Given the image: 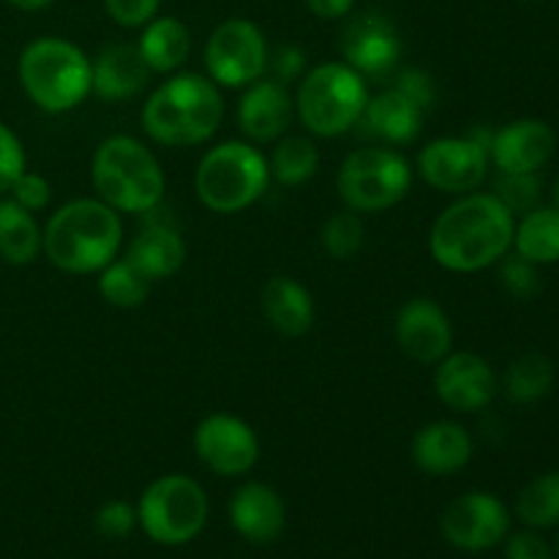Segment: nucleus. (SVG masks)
<instances>
[{"mask_svg":"<svg viewBox=\"0 0 559 559\" xmlns=\"http://www.w3.org/2000/svg\"><path fill=\"white\" fill-rule=\"evenodd\" d=\"M513 233V213L495 194H462L437 216L429 249L445 271L475 273L508 254Z\"/></svg>","mask_w":559,"mask_h":559,"instance_id":"obj_1","label":"nucleus"},{"mask_svg":"<svg viewBox=\"0 0 559 559\" xmlns=\"http://www.w3.org/2000/svg\"><path fill=\"white\" fill-rule=\"evenodd\" d=\"M123 246V222L102 200H71L41 229V249L66 273H98Z\"/></svg>","mask_w":559,"mask_h":559,"instance_id":"obj_2","label":"nucleus"},{"mask_svg":"<svg viewBox=\"0 0 559 559\" xmlns=\"http://www.w3.org/2000/svg\"><path fill=\"white\" fill-rule=\"evenodd\" d=\"M224 98L216 82L202 74H178L158 85L142 107V129L167 147L202 145L218 131Z\"/></svg>","mask_w":559,"mask_h":559,"instance_id":"obj_3","label":"nucleus"},{"mask_svg":"<svg viewBox=\"0 0 559 559\" xmlns=\"http://www.w3.org/2000/svg\"><path fill=\"white\" fill-rule=\"evenodd\" d=\"M98 200L118 213L145 216L164 197V173L151 147L126 134H115L96 147L91 162Z\"/></svg>","mask_w":559,"mask_h":559,"instance_id":"obj_4","label":"nucleus"},{"mask_svg":"<svg viewBox=\"0 0 559 559\" xmlns=\"http://www.w3.org/2000/svg\"><path fill=\"white\" fill-rule=\"evenodd\" d=\"M20 82L27 98L44 112H69L91 93V58L58 36H44L27 44L20 55Z\"/></svg>","mask_w":559,"mask_h":559,"instance_id":"obj_5","label":"nucleus"},{"mask_svg":"<svg viewBox=\"0 0 559 559\" xmlns=\"http://www.w3.org/2000/svg\"><path fill=\"white\" fill-rule=\"evenodd\" d=\"M271 183L267 158L249 142H222L202 156L194 189L213 213H240L254 205Z\"/></svg>","mask_w":559,"mask_h":559,"instance_id":"obj_6","label":"nucleus"},{"mask_svg":"<svg viewBox=\"0 0 559 559\" xmlns=\"http://www.w3.org/2000/svg\"><path fill=\"white\" fill-rule=\"evenodd\" d=\"M369 104L364 74L347 63H322L300 80L295 109L317 136H338L360 123Z\"/></svg>","mask_w":559,"mask_h":559,"instance_id":"obj_7","label":"nucleus"},{"mask_svg":"<svg viewBox=\"0 0 559 559\" xmlns=\"http://www.w3.org/2000/svg\"><path fill=\"white\" fill-rule=\"evenodd\" d=\"M136 522L151 540L183 546L205 530L207 495L189 475H162L140 497Z\"/></svg>","mask_w":559,"mask_h":559,"instance_id":"obj_8","label":"nucleus"},{"mask_svg":"<svg viewBox=\"0 0 559 559\" xmlns=\"http://www.w3.org/2000/svg\"><path fill=\"white\" fill-rule=\"evenodd\" d=\"M336 186L349 211H388L407 197L413 186V169L402 153L388 147H360L344 158Z\"/></svg>","mask_w":559,"mask_h":559,"instance_id":"obj_9","label":"nucleus"},{"mask_svg":"<svg viewBox=\"0 0 559 559\" xmlns=\"http://www.w3.org/2000/svg\"><path fill=\"white\" fill-rule=\"evenodd\" d=\"M205 69L216 85L246 87L267 69V41L260 27L243 16L222 22L205 44Z\"/></svg>","mask_w":559,"mask_h":559,"instance_id":"obj_10","label":"nucleus"},{"mask_svg":"<svg viewBox=\"0 0 559 559\" xmlns=\"http://www.w3.org/2000/svg\"><path fill=\"white\" fill-rule=\"evenodd\" d=\"M489 147L475 136H440L418 156V173L431 189L445 194H469L489 173Z\"/></svg>","mask_w":559,"mask_h":559,"instance_id":"obj_11","label":"nucleus"},{"mask_svg":"<svg viewBox=\"0 0 559 559\" xmlns=\"http://www.w3.org/2000/svg\"><path fill=\"white\" fill-rule=\"evenodd\" d=\"M194 451L211 473L235 478L260 462V440L246 420L227 413H213L194 431Z\"/></svg>","mask_w":559,"mask_h":559,"instance_id":"obj_12","label":"nucleus"},{"mask_svg":"<svg viewBox=\"0 0 559 559\" xmlns=\"http://www.w3.org/2000/svg\"><path fill=\"white\" fill-rule=\"evenodd\" d=\"M442 535L451 546L462 551H489L502 544L511 530V513L486 491H469L456 497L442 513Z\"/></svg>","mask_w":559,"mask_h":559,"instance_id":"obj_13","label":"nucleus"},{"mask_svg":"<svg viewBox=\"0 0 559 559\" xmlns=\"http://www.w3.org/2000/svg\"><path fill=\"white\" fill-rule=\"evenodd\" d=\"M435 391L456 413H480L497 396L495 369L475 353H448L437 364Z\"/></svg>","mask_w":559,"mask_h":559,"instance_id":"obj_14","label":"nucleus"},{"mask_svg":"<svg viewBox=\"0 0 559 559\" xmlns=\"http://www.w3.org/2000/svg\"><path fill=\"white\" fill-rule=\"evenodd\" d=\"M344 63L358 74L380 76L396 66L402 55V38L396 25L380 11H364L353 16L342 31Z\"/></svg>","mask_w":559,"mask_h":559,"instance_id":"obj_15","label":"nucleus"},{"mask_svg":"<svg viewBox=\"0 0 559 559\" xmlns=\"http://www.w3.org/2000/svg\"><path fill=\"white\" fill-rule=\"evenodd\" d=\"M396 342L415 364H440L453 344V328L442 306L431 298H413L396 314Z\"/></svg>","mask_w":559,"mask_h":559,"instance_id":"obj_16","label":"nucleus"},{"mask_svg":"<svg viewBox=\"0 0 559 559\" xmlns=\"http://www.w3.org/2000/svg\"><path fill=\"white\" fill-rule=\"evenodd\" d=\"M555 147L557 134L549 123L522 118L495 131L489 158L500 167V173H538L555 156Z\"/></svg>","mask_w":559,"mask_h":559,"instance_id":"obj_17","label":"nucleus"},{"mask_svg":"<svg viewBox=\"0 0 559 559\" xmlns=\"http://www.w3.org/2000/svg\"><path fill=\"white\" fill-rule=\"evenodd\" d=\"M295 115V102L287 85L278 80H257L246 85L243 98L238 104V123L249 140L273 142L289 129Z\"/></svg>","mask_w":559,"mask_h":559,"instance_id":"obj_18","label":"nucleus"},{"mask_svg":"<svg viewBox=\"0 0 559 559\" xmlns=\"http://www.w3.org/2000/svg\"><path fill=\"white\" fill-rule=\"evenodd\" d=\"M229 522L249 544H273L284 533L287 511L271 486L246 484L229 500Z\"/></svg>","mask_w":559,"mask_h":559,"instance_id":"obj_19","label":"nucleus"},{"mask_svg":"<svg viewBox=\"0 0 559 559\" xmlns=\"http://www.w3.org/2000/svg\"><path fill=\"white\" fill-rule=\"evenodd\" d=\"M413 459L426 475H453L473 459V437L462 424L435 420L413 437Z\"/></svg>","mask_w":559,"mask_h":559,"instance_id":"obj_20","label":"nucleus"},{"mask_svg":"<svg viewBox=\"0 0 559 559\" xmlns=\"http://www.w3.org/2000/svg\"><path fill=\"white\" fill-rule=\"evenodd\" d=\"M93 66L91 93H96L104 102H123V98L136 96L147 85V63L136 44H109L98 52Z\"/></svg>","mask_w":559,"mask_h":559,"instance_id":"obj_21","label":"nucleus"},{"mask_svg":"<svg viewBox=\"0 0 559 559\" xmlns=\"http://www.w3.org/2000/svg\"><path fill=\"white\" fill-rule=\"evenodd\" d=\"M126 260L147 278V282H162L175 276L186 262V243L175 227L167 222H156L147 216V227L131 238L126 249Z\"/></svg>","mask_w":559,"mask_h":559,"instance_id":"obj_22","label":"nucleus"},{"mask_svg":"<svg viewBox=\"0 0 559 559\" xmlns=\"http://www.w3.org/2000/svg\"><path fill=\"white\" fill-rule=\"evenodd\" d=\"M424 109L407 93L391 87V91H382L380 96L369 98L360 120L371 136H380L393 145H407L424 129Z\"/></svg>","mask_w":559,"mask_h":559,"instance_id":"obj_23","label":"nucleus"},{"mask_svg":"<svg viewBox=\"0 0 559 559\" xmlns=\"http://www.w3.org/2000/svg\"><path fill=\"white\" fill-rule=\"evenodd\" d=\"M262 311L284 336H304L314 325L311 293L289 276H276L262 287Z\"/></svg>","mask_w":559,"mask_h":559,"instance_id":"obj_24","label":"nucleus"},{"mask_svg":"<svg viewBox=\"0 0 559 559\" xmlns=\"http://www.w3.org/2000/svg\"><path fill=\"white\" fill-rule=\"evenodd\" d=\"M142 60L156 74H169L180 69L191 52V33L178 16H153L142 31L140 41Z\"/></svg>","mask_w":559,"mask_h":559,"instance_id":"obj_25","label":"nucleus"},{"mask_svg":"<svg viewBox=\"0 0 559 559\" xmlns=\"http://www.w3.org/2000/svg\"><path fill=\"white\" fill-rule=\"evenodd\" d=\"M41 251V227L36 216L16 205L14 200L0 202V257L9 265H27Z\"/></svg>","mask_w":559,"mask_h":559,"instance_id":"obj_26","label":"nucleus"},{"mask_svg":"<svg viewBox=\"0 0 559 559\" xmlns=\"http://www.w3.org/2000/svg\"><path fill=\"white\" fill-rule=\"evenodd\" d=\"M516 254L530 260L533 265H549L559 262V211L557 207H535L524 213L513 233Z\"/></svg>","mask_w":559,"mask_h":559,"instance_id":"obj_27","label":"nucleus"},{"mask_svg":"<svg viewBox=\"0 0 559 559\" xmlns=\"http://www.w3.org/2000/svg\"><path fill=\"white\" fill-rule=\"evenodd\" d=\"M555 385V366L546 355H519L506 371V393L516 404H533L544 399Z\"/></svg>","mask_w":559,"mask_h":559,"instance_id":"obj_28","label":"nucleus"},{"mask_svg":"<svg viewBox=\"0 0 559 559\" xmlns=\"http://www.w3.org/2000/svg\"><path fill=\"white\" fill-rule=\"evenodd\" d=\"M317 167H320V151L309 136H287L276 145L267 169L271 178L278 180L282 186H300L309 178H314Z\"/></svg>","mask_w":559,"mask_h":559,"instance_id":"obj_29","label":"nucleus"},{"mask_svg":"<svg viewBox=\"0 0 559 559\" xmlns=\"http://www.w3.org/2000/svg\"><path fill=\"white\" fill-rule=\"evenodd\" d=\"M516 513L527 527L546 530L559 524V469L538 475L522 489L516 500Z\"/></svg>","mask_w":559,"mask_h":559,"instance_id":"obj_30","label":"nucleus"},{"mask_svg":"<svg viewBox=\"0 0 559 559\" xmlns=\"http://www.w3.org/2000/svg\"><path fill=\"white\" fill-rule=\"evenodd\" d=\"M98 293L109 306L136 309V306L145 304L151 282L123 257V260H112L104 271H98Z\"/></svg>","mask_w":559,"mask_h":559,"instance_id":"obj_31","label":"nucleus"},{"mask_svg":"<svg viewBox=\"0 0 559 559\" xmlns=\"http://www.w3.org/2000/svg\"><path fill=\"white\" fill-rule=\"evenodd\" d=\"M322 246L333 260H353L364 249V222L355 211H338L322 227Z\"/></svg>","mask_w":559,"mask_h":559,"instance_id":"obj_32","label":"nucleus"},{"mask_svg":"<svg viewBox=\"0 0 559 559\" xmlns=\"http://www.w3.org/2000/svg\"><path fill=\"white\" fill-rule=\"evenodd\" d=\"M540 178L535 173H502L495 186V197L516 216V213H530L540 202Z\"/></svg>","mask_w":559,"mask_h":559,"instance_id":"obj_33","label":"nucleus"},{"mask_svg":"<svg viewBox=\"0 0 559 559\" xmlns=\"http://www.w3.org/2000/svg\"><path fill=\"white\" fill-rule=\"evenodd\" d=\"M500 282L513 298L519 300H530L538 295L540 289V276H538V265H533L524 257L513 254V257H502V267H500Z\"/></svg>","mask_w":559,"mask_h":559,"instance_id":"obj_34","label":"nucleus"},{"mask_svg":"<svg viewBox=\"0 0 559 559\" xmlns=\"http://www.w3.org/2000/svg\"><path fill=\"white\" fill-rule=\"evenodd\" d=\"M136 508L123 500H109L104 502L96 511V530L104 538H126L134 533L136 527Z\"/></svg>","mask_w":559,"mask_h":559,"instance_id":"obj_35","label":"nucleus"},{"mask_svg":"<svg viewBox=\"0 0 559 559\" xmlns=\"http://www.w3.org/2000/svg\"><path fill=\"white\" fill-rule=\"evenodd\" d=\"M22 173H25V151H22L20 136L9 126L0 123V194L11 191Z\"/></svg>","mask_w":559,"mask_h":559,"instance_id":"obj_36","label":"nucleus"},{"mask_svg":"<svg viewBox=\"0 0 559 559\" xmlns=\"http://www.w3.org/2000/svg\"><path fill=\"white\" fill-rule=\"evenodd\" d=\"M49 197H52V189H49L47 178H41L36 173H27V169L11 186V200L31 213L44 211L49 205Z\"/></svg>","mask_w":559,"mask_h":559,"instance_id":"obj_37","label":"nucleus"},{"mask_svg":"<svg viewBox=\"0 0 559 559\" xmlns=\"http://www.w3.org/2000/svg\"><path fill=\"white\" fill-rule=\"evenodd\" d=\"M162 0H104V9L118 25L145 27L156 16Z\"/></svg>","mask_w":559,"mask_h":559,"instance_id":"obj_38","label":"nucleus"},{"mask_svg":"<svg viewBox=\"0 0 559 559\" xmlns=\"http://www.w3.org/2000/svg\"><path fill=\"white\" fill-rule=\"evenodd\" d=\"M396 87L402 93H407L409 98H413L415 104H418L424 112H429L431 107H435V82H431V76L426 74V71L420 69H407L399 74L396 80Z\"/></svg>","mask_w":559,"mask_h":559,"instance_id":"obj_39","label":"nucleus"},{"mask_svg":"<svg viewBox=\"0 0 559 559\" xmlns=\"http://www.w3.org/2000/svg\"><path fill=\"white\" fill-rule=\"evenodd\" d=\"M508 559H551V546L546 544L544 535L535 530H522L513 533L506 544Z\"/></svg>","mask_w":559,"mask_h":559,"instance_id":"obj_40","label":"nucleus"},{"mask_svg":"<svg viewBox=\"0 0 559 559\" xmlns=\"http://www.w3.org/2000/svg\"><path fill=\"white\" fill-rule=\"evenodd\" d=\"M267 66L273 69V80H278L282 85H289V82L298 80L306 69V55L304 49L298 47H282L276 52V58H267Z\"/></svg>","mask_w":559,"mask_h":559,"instance_id":"obj_41","label":"nucleus"},{"mask_svg":"<svg viewBox=\"0 0 559 559\" xmlns=\"http://www.w3.org/2000/svg\"><path fill=\"white\" fill-rule=\"evenodd\" d=\"M355 0H306L311 14L322 16V20H342L353 11Z\"/></svg>","mask_w":559,"mask_h":559,"instance_id":"obj_42","label":"nucleus"},{"mask_svg":"<svg viewBox=\"0 0 559 559\" xmlns=\"http://www.w3.org/2000/svg\"><path fill=\"white\" fill-rule=\"evenodd\" d=\"M5 3H11L14 9H22V11H38V9H47L52 0H5Z\"/></svg>","mask_w":559,"mask_h":559,"instance_id":"obj_43","label":"nucleus"},{"mask_svg":"<svg viewBox=\"0 0 559 559\" xmlns=\"http://www.w3.org/2000/svg\"><path fill=\"white\" fill-rule=\"evenodd\" d=\"M555 207L559 211V180L555 183Z\"/></svg>","mask_w":559,"mask_h":559,"instance_id":"obj_44","label":"nucleus"},{"mask_svg":"<svg viewBox=\"0 0 559 559\" xmlns=\"http://www.w3.org/2000/svg\"><path fill=\"white\" fill-rule=\"evenodd\" d=\"M557 557H559V538H557Z\"/></svg>","mask_w":559,"mask_h":559,"instance_id":"obj_45","label":"nucleus"},{"mask_svg":"<svg viewBox=\"0 0 559 559\" xmlns=\"http://www.w3.org/2000/svg\"><path fill=\"white\" fill-rule=\"evenodd\" d=\"M527 3H533V0H527Z\"/></svg>","mask_w":559,"mask_h":559,"instance_id":"obj_46","label":"nucleus"}]
</instances>
